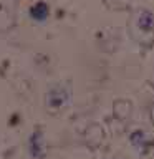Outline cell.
Returning a JSON list of instances; mask_svg holds the SVG:
<instances>
[{
  "label": "cell",
  "instance_id": "1",
  "mask_svg": "<svg viewBox=\"0 0 154 159\" xmlns=\"http://www.w3.org/2000/svg\"><path fill=\"white\" fill-rule=\"evenodd\" d=\"M129 35L143 48L154 47V13L147 8H138L129 18Z\"/></svg>",
  "mask_w": 154,
  "mask_h": 159
},
{
  "label": "cell",
  "instance_id": "2",
  "mask_svg": "<svg viewBox=\"0 0 154 159\" xmlns=\"http://www.w3.org/2000/svg\"><path fill=\"white\" fill-rule=\"evenodd\" d=\"M68 101V91L61 86H55L47 94V108L50 111H58Z\"/></svg>",
  "mask_w": 154,
  "mask_h": 159
},
{
  "label": "cell",
  "instance_id": "3",
  "mask_svg": "<svg viewBox=\"0 0 154 159\" xmlns=\"http://www.w3.org/2000/svg\"><path fill=\"white\" fill-rule=\"evenodd\" d=\"M48 13H50V8L45 2H37L30 7V17L38 20V22H43L48 17Z\"/></svg>",
  "mask_w": 154,
  "mask_h": 159
},
{
  "label": "cell",
  "instance_id": "4",
  "mask_svg": "<svg viewBox=\"0 0 154 159\" xmlns=\"http://www.w3.org/2000/svg\"><path fill=\"white\" fill-rule=\"evenodd\" d=\"M104 7L114 12H129L133 0H103Z\"/></svg>",
  "mask_w": 154,
  "mask_h": 159
},
{
  "label": "cell",
  "instance_id": "5",
  "mask_svg": "<svg viewBox=\"0 0 154 159\" xmlns=\"http://www.w3.org/2000/svg\"><path fill=\"white\" fill-rule=\"evenodd\" d=\"M149 118H151V123H154V103L149 108Z\"/></svg>",
  "mask_w": 154,
  "mask_h": 159
}]
</instances>
